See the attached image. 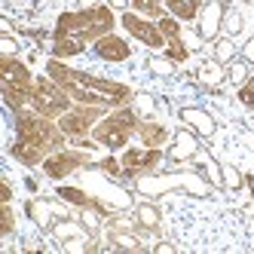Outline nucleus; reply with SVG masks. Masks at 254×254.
<instances>
[{
  "label": "nucleus",
  "instance_id": "nucleus-11",
  "mask_svg": "<svg viewBox=\"0 0 254 254\" xmlns=\"http://www.w3.org/2000/svg\"><path fill=\"white\" fill-rule=\"evenodd\" d=\"M251 3H254V0H251Z\"/></svg>",
  "mask_w": 254,
  "mask_h": 254
},
{
  "label": "nucleus",
  "instance_id": "nucleus-1",
  "mask_svg": "<svg viewBox=\"0 0 254 254\" xmlns=\"http://www.w3.org/2000/svg\"><path fill=\"white\" fill-rule=\"evenodd\" d=\"M123 25L129 28L132 34H138V37H141L144 43H150V46H159V43H162V37H159V31H156L153 25H147V22H141V19H135V15H126V19H123Z\"/></svg>",
  "mask_w": 254,
  "mask_h": 254
},
{
  "label": "nucleus",
  "instance_id": "nucleus-4",
  "mask_svg": "<svg viewBox=\"0 0 254 254\" xmlns=\"http://www.w3.org/2000/svg\"><path fill=\"white\" fill-rule=\"evenodd\" d=\"M169 6H172V12L184 15V19H193L196 15V0H169Z\"/></svg>",
  "mask_w": 254,
  "mask_h": 254
},
{
  "label": "nucleus",
  "instance_id": "nucleus-9",
  "mask_svg": "<svg viewBox=\"0 0 254 254\" xmlns=\"http://www.w3.org/2000/svg\"><path fill=\"white\" fill-rule=\"evenodd\" d=\"M141 217H144V224H156V214L150 208H141Z\"/></svg>",
  "mask_w": 254,
  "mask_h": 254
},
{
  "label": "nucleus",
  "instance_id": "nucleus-2",
  "mask_svg": "<svg viewBox=\"0 0 254 254\" xmlns=\"http://www.w3.org/2000/svg\"><path fill=\"white\" fill-rule=\"evenodd\" d=\"M98 56H101V59H114V62H120V59L129 56V46H126L123 40H117V37H107V40L98 43Z\"/></svg>",
  "mask_w": 254,
  "mask_h": 254
},
{
  "label": "nucleus",
  "instance_id": "nucleus-7",
  "mask_svg": "<svg viewBox=\"0 0 254 254\" xmlns=\"http://www.w3.org/2000/svg\"><path fill=\"white\" fill-rule=\"evenodd\" d=\"M233 56V46L230 43H217V59H230Z\"/></svg>",
  "mask_w": 254,
  "mask_h": 254
},
{
  "label": "nucleus",
  "instance_id": "nucleus-6",
  "mask_svg": "<svg viewBox=\"0 0 254 254\" xmlns=\"http://www.w3.org/2000/svg\"><path fill=\"white\" fill-rule=\"evenodd\" d=\"M217 15H221V6H217V3H211V6L205 9V25H202V37H211V34H214V22H217Z\"/></svg>",
  "mask_w": 254,
  "mask_h": 254
},
{
  "label": "nucleus",
  "instance_id": "nucleus-3",
  "mask_svg": "<svg viewBox=\"0 0 254 254\" xmlns=\"http://www.w3.org/2000/svg\"><path fill=\"white\" fill-rule=\"evenodd\" d=\"M184 120H187V123H193V126H196V129L202 132V135H211V132H214L211 120H208L205 114H199V111H184Z\"/></svg>",
  "mask_w": 254,
  "mask_h": 254
},
{
  "label": "nucleus",
  "instance_id": "nucleus-5",
  "mask_svg": "<svg viewBox=\"0 0 254 254\" xmlns=\"http://www.w3.org/2000/svg\"><path fill=\"white\" fill-rule=\"evenodd\" d=\"M147 162H156V153L153 150H147V153L129 150V153H126V166H147Z\"/></svg>",
  "mask_w": 254,
  "mask_h": 254
},
{
  "label": "nucleus",
  "instance_id": "nucleus-8",
  "mask_svg": "<svg viewBox=\"0 0 254 254\" xmlns=\"http://www.w3.org/2000/svg\"><path fill=\"white\" fill-rule=\"evenodd\" d=\"M245 74H248V70H245L242 64H236V67H233V80H236V83H242V80H245Z\"/></svg>",
  "mask_w": 254,
  "mask_h": 254
},
{
  "label": "nucleus",
  "instance_id": "nucleus-10",
  "mask_svg": "<svg viewBox=\"0 0 254 254\" xmlns=\"http://www.w3.org/2000/svg\"><path fill=\"white\" fill-rule=\"evenodd\" d=\"M114 3H117V6H123V3H126V0H114Z\"/></svg>",
  "mask_w": 254,
  "mask_h": 254
}]
</instances>
